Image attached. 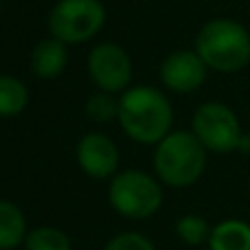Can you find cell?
<instances>
[{
  "mask_svg": "<svg viewBox=\"0 0 250 250\" xmlns=\"http://www.w3.org/2000/svg\"><path fill=\"white\" fill-rule=\"evenodd\" d=\"M119 123L132 141L143 145H158L171 129L173 110L160 90L149 86H134L119 99Z\"/></svg>",
  "mask_w": 250,
  "mask_h": 250,
  "instance_id": "1",
  "label": "cell"
},
{
  "mask_svg": "<svg viewBox=\"0 0 250 250\" xmlns=\"http://www.w3.org/2000/svg\"><path fill=\"white\" fill-rule=\"evenodd\" d=\"M195 53L217 73H237L250 64V33L230 18H217L200 29Z\"/></svg>",
  "mask_w": 250,
  "mask_h": 250,
  "instance_id": "2",
  "label": "cell"
},
{
  "mask_svg": "<svg viewBox=\"0 0 250 250\" xmlns=\"http://www.w3.org/2000/svg\"><path fill=\"white\" fill-rule=\"evenodd\" d=\"M207 167V147L193 132H169L156 145V176L169 187H189L200 180Z\"/></svg>",
  "mask_w": 250,
  "mask_h": 250,
  "instance_id": "3",
  "label": "cell"
},
{
  "mask_svg": "<svg viewBox=\"0 0 250 250\" xmlns=\"http://www.w3.org/2000/svg\"><path fill=\"white\" fill-rule=\"evenodd\" d=\"M108 198L119 215L129 217V220H145L160 208L163 191L149 173L129 169V171L112 176Z\"/></svg>",
  "mask_w": 250,
  "mask_h": 250,
  "instance_id": "4",
  "label": "cell"
},
{
  "mask_svg": "<svg viewBox=\"0 0 250 250\" xmlns=\"http://www.w3.org/2000/svg\"><path fill=\"white\" fill-rule=\"evenodd\" d=\"M104 22L105 9L99 0H60L48 16V31L64 44H79L95 38Z\"/></svg>",
  "mask_w": 250,
  "mask_h": 250,
  "instance_id": "5",
  "label": "cell"
},
{
  "mask_svg": "<svg viewBox=\"0 0 250 250\" xmlns=\"http://www.w3.org/2000/svg\"><path fill=\"white\" fill-rule=\"evenodd\" d=\"M193 134L208 151L215 154H229L233 149H239V143L244 138L239 119L229 105L220 101H208L195 110Z\"/></svg>",
  "mask_w": 250,
  "mask_h": 250,
  "instance_id": "6",
  "label": "cell"
},
{
  "mask_svg": "<svg viewBox=\"0 0 250 250\" xmlns=\"http://www.w3.org/2000/svg\"><path fill=\"white\" fill-rule=\"evenodd\" d=\"M88 73L99 90L119 92L129 86L132 79V60L119 44L105 42L90 51L88 57Z\"/></svg>",
  "mask_w": 250,
  "mask_h": 250,
  "instance_id": "7",
  "label": "cell"
},
{
  "mask_svg": "<svg viewBox=\"0 0 250 250\" xmlns=\"http://www.w3.org/2000/svg\"><path fill=\"white\" fill-rule=\"evenodd\" d=\"M77 163L90 178L105 180L117 176L119 149L110 136L101 132H90L77 143Z\"/></svg>",
  "mask_w": 250,
  "mask_h": 250,
  "instance_id": "8",
  "label": "cell"
},
{
  "mask_svg": "<svg viewBox=\"0 0 250 250\" xmlns=\"http://www.w3.org/2000/svg\"><path fill=\"white\" fill-rule=\"evenodd\" d=\"M207 68L208 66L195 51H176L165 57L160 66V77L169 90L185 95L202 86L207 79Z\"/></svg>",
  "mask_w": 250,
  "mask_h": 250,
  "instance_id": "9",
  "label": "cell"
},
{
  "mask_svg": "<svg viewBox=\"0 0 250 250\" xmlns=\"http://www.w3.org/2000/svg\"><path fill=\"white\" fill-rule=\"evenodd\" d=\"M66 64H68V51H66V44L57 38H46L38 42L31 53V70L40 79L60 77Z\"/></svg>",
  "mask_w": 250,
  "mask_h": 250,
  "instance_id": "10",
  "label": "cell"
},
{
  "mask_svg": "<svg viewBox=\"0 0 250 250\" xmlns=\"http://www.w3.org/2000/svg\"><path fill=\"white\" fill-rule=\"evenodd\" d=\"M211 250H250V224L242 220L220 222L208 237Z\"/></svg>",
  "mask_w": 250,
  "mask_h": 250,
  "instance_id": "11",
  "label": "cell"
},
{
  "mask_svg": "<svg viewBox=\"0 0 250 250\" xmlns=\"http://www.w3.org/2000/svg\"><path fill=\"white\" fill-rule=\"evenodd\" d=\"M26 239V220L13 202L0 200V250H11Z\"/></svg>",
  "mask_w": 250,
  "mask_h": 250,
  "instance_id": "12",
  "label": "cell"
},
{
  "mask_svg": "<svg viewBox=\"0 0 250 250\" xmlns=\"http://www.w3.org/2000/svg\"><path fill=\"white\" fill-rule=\"evenodd\" d=\"M29 104V90L16 77L0 75V117H16Z\"/></svg>",
  "mask_w": 250,
  "mask_h": 250,
  "instance_id": "13",
  "label": "cell"
},
{
  "mask_svg": "<svg viewBox=\"0 0 250 250\" xmlns=\"http://www.w3.org/2000/svg\"><path fill=\"white\" fill-rule=\"evenodd\" d=\"M26 250H70V239L55 226H38L26 233Z\"/></svg>",
  "mask_w": 250,
  "mask_h": 250,
  "instance_id": "14",
  "label": "cell"
},
{
  "mask_svg": "<svg viewBox=\"0 0 250 250\" xmlns=\"http://www.w3.org/2000/svg\"><path fill=\"white\" fill-rule=\"evenodd\" d=\"M211 230L213 229L208 226V222L200 215H185V217H180L176 224L178 237L185 244H191V246H200V244L208 242Z\"/></svg>",
  "mask_w": 250,
  "mask_h": 250,
  "instance_id": "15",
  "label": "cell"
},
{
  "mask_svg": "<svg viewBox=\"0 0 250 250\" xmlns=\"http://www.w3.org/2000/svg\"><path fill=\"white\" fill-rule=\"evenodd\" d=\"M86 114L95 123H108L119 117V101L112 97V92H97L88 99Z\"/></svg>",
  "mask_w": 250,
  "mask_h": 250,
  "instance_id": "16",
  "label": "cell"
},
{
  "mask_svg": "<svg viewBox=\"0 0 250 250\" xmlns=\"http://www.w3.org/2000/svg\"><path fill=\"white\" fill-rule=\"evenodd\" d=\"M104 250H156V248H154V244L147 237H143V235L123 233V235H117L114 239H110Z\"/></svg>",
  "mask_w": 250,
  "mask_h": 250,
  "instance_id": "17",
  "label": "cell"
}]
</instances>
